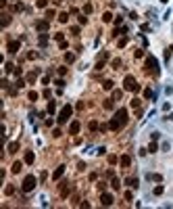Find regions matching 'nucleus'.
I'll return each mask as SVG.
<instances>
[{"instance_id":"f257e3e1","label":"nucleus","mask_w":173,"mask_h":209,"mask_svg":"<svg viewBox=\"0 0 173 209\" xmlns=\"http://www.w3.org/2000/svg\"><path fill=\"white\" fill-rule=\"evenodd\" d=\"M123 88L127 90V92H140V84L136 82L134 75H125V80H123Z\"/></svg>"},{"instance_id":"f03ea898","label":"nucleus","mask_w":173,"mask_h":209,"mask_svg":"<svg viewBox=\"0 0 173 209\" xmlns=\"http://www.w3.org/2000/svg\"><path fill=\"white\" fill-rule=\"evenodd\" d=\"M35 184H38L35 176H25L23 184H21V190H23V192H31V190L35 188Z\"/></svg>"},{"instance_id":"7ed1b4c3","label":"nucleus","mask_w":173,"mask_h":209,"mask_svg":"<svg viewBox=\"0 0 173 209\" xmlns=\"http://www.w3.org/2000/svg\"><path fill=\"white\" fill-rule=\"evenodd\" d=\"M146 69H148V71H152L154 75H159V63H156V59H154L152 55H148V57H146Z\"/></svg>"},{"instance_id":"20e7f679","label":"nucleus","mask_w":173,"mask_h":209,"mask_svg":"<svg viewBox=\"0 0 173 209\" xmlns=\"http://www.w3.org/2000/svg\"><path fill=\"white\" fill-rule=\"evenodd\" d=\"M71 113H73V107H71V105H65L63 111L58 113V123H65V121L71 117Z\"/></svg>"},{"instance_id":"39448f33","label":"nucleus","mask_w":173,"mask_h":209,"mask_svg":"<svg viewBox=\"0 0 173 209\" xmlns=\"http://www.w3.org/2000/svg\"><path fill=\"white\" fill-rule=\"evenodd\" d=\"M73 190V184L71 182H60V186H58V192H60V197H69V192Z\"/></svg>"},{"instance_id":"423d86ee","label":"nucleus","mask_w":173,"mask_h":209,"mask_svg":"<svg viewBox=\"0 0 173 209\" xmlns=\"http://www.w3.org/2000/svg\"><path fill=\"white\" fill-rule=\"evenodd\" d=\"M48 27H50V21H48V19H42V21H35V30L40 31V33H46V31H48Z\"/></svg>"},{"instance_id":"0eeeda50","label":"nucleus","mask_w":173,"mask_h":209,"mask_svg":"<svg viewBox=\"0 0 173 209\" xmlns=\"http://www.w3.org/2000/svg\"><path fill=\"white\" fill-rule=\"evenodd\" d=\"M123 125H125V123H123V121L119 119L117 115H115V117H113V119H111V123H109V128H111V130H115V132H117V130H121Z\"/></svg>"},{"instance_id":"6e6552de","label":"nucleus","mask_w":173,"mask_h":209,"mask_svg":"<svg viewBox=\"0 0 173 209\" xmlns=\"http://www.w3.org/2000/svg\"><path fill=\"white\" fill-rule=\"evenodd\" d=\"M19 46H21V44H19L17 40H11L6 48H8V52H11V55H15V52H19Z\"/></svg>"},{"instance_id":"1a4fd4ad","label":"nucleus","mask_w":173,"mask_h":209,"mask_svg":"<svg viewBox=\"0 0 173 209\" xmlns=\"http://www.w3.org/2000/svg\"><path fill=\"white\" fill-rule=\"evenodd\" d=\"M100 203H102L104 207H109V205H113V197L106 195V192H102V195H100Z\"/></svg>"},{"instance_id":"9d476101","label":"nucleus","mask_w":173,"mask_h":209,"mask_svg":"<svg viewBox=\"0 0 173 209\" xmlns=\"http://www.w3.org/2000/svg\"><path fill=\"white\" fill-rule=\"evenodd\" d=\"M63 174H65V165H58L57 169H54V174H52V180H60Z\"/></svg>"},{"instance_id":"9b49d317","label":"nucleus","mask_w":173,"mask_h":209,"mask_svg":"<svg viewBox=\"0 0 173 209\" xmlns=\"http://www.w3.org/2000/svg\"><path fill=\"white\" fill-rule=\"evenodd\" d=\"M23 161H25L27 165H31V163L35 161V155H33V150H27V153H25V157H23Z\"/></svg>"},{"instance_id":"f8f14e48","label":"nucleus","mask_w":173,"mask_h":209,"mask_svg":"<svg viewBox=\"0 0 173 209\" xmlns=\"http://www.w3.org/2000/svg\"><path fill=\"white\" fill-rule=\"evenodd\" d=\"M119 163H121V167H129V165H131V157H129V155H123V157L119 159Z\"/></svg>"},{"instance_id":"ddd939ff","label":"nucleus","mask_w":173,"mask_h":209,"mask_svg":"<svg viewBox=\"0 0 173 209\" xmlns=\"http://www.w3.org/2000/svg\"><path fill=\"white\" fill-rule=\"evenodd\" d=\"M115 115H117V117H119L121 121H123V123H127V109H119Z\"/></svg>"},{"instance_id":"4468645a","label":"nucleus","mask_w":173,"mask_h":209,"mask_svg":"<svg viewBox=\"0 0 173 209\" xmlns=\"http://www.w3.org/2000/svg\"><path fill=\"white\" fill-rule=\"evenodd\" d=\"M79 128H82V125H79V121H71V125H69V134H77V132H79Z\"/></svg>"},{"instance_id":"2eb2a0df","label":"nucleus","mask_w":173,"mask_h":209,"mask_svg":"<svg viewBox=\"0 0 173 209\" xmlns=\"http://www.w3.org/2000/svg\"><path fill=\"white\" fill-rule=\"evenodd\" d=\"M38 44L44 48V46L48 44V33H40V38H38Z\"/></svg>"},{"instance_id":"dca6fc26","label":"nucleus","mask_w":173,"mask_h":209,"mask_svg":"<svg viewBox=\"0 0 173 209\" xmlns=\"http://www.w3.org/2000/svg\"><path fill=\"white\" fill-rule=\"evenodd\" d=\"M21 169H23V163H21V161H15V163H13V167H11V172H13V174H19Z\"/></svg>"},{"instance_id":"f3484780","label":"nucleus","mask_w":173,"mask_h":209,"mask_svg":"<svg viewBox=\"0 0 173 209\" xmlns=\"http://www.w3.org/2000/svg\"><path fill=\"white\" fill-rule=\"evenodd\" d=\"M6 150L13 155V153H17L19 150V142H8V147H6Z\"/></svg>"},{"instance_id":"a211bd4d","label":"nucleus","mask_w":173,"mask_h":209,"mask_svg":"<svg viewBox=\"0 0 173 209\" xmlns=\"http://www.w3.org/2000/svg\"><path fill=\"white\" fill-rule=\"evenodd\" d=\"M146 178L152 180V182H163V176H161V174H148Z\"/></svg>"},{"instance_id":"6ab92c4d","label":"nucleus","mask_w":173,"mask_h":209,"mask_svg":"<svg viewBox=\"0 0 173 209\" xmlns=\"http://www.w3.org/2000/svg\"><path fill=\"white\" fill-rule=\"evenodd\" d=\"M125 184L131 186V188H138V178H127V180H125Z\"/></svg>"},{"instance_id":"aec40b11","label":"nucleus","mask_w":173,"mask_h":209,"mask_svg":"<svg viewBox=\"0 0 173 209\" xmlns=\"http://www.w3.org/2000/svg\"><path fill=\"white\" fill-rule=\"evenodd\" d=\"M113 100H115V98H106V100H104V109H109V111L115 109V103H113Z\"/></svg>"},{"instance_id":"412c9836","label":"nucleus","mask_w":173,"mask_h":209,"mask_svg":"<svg viewBox=\"0 0 173 209\" xmlns=\"http://www.w3.org/2000/svg\"><path fill=\"white\" fill-rule=\"evenodd\" d=\"M54 111H57V103H54V100H48V113L54 115Z\"/></svg>"},{"instance_id":"4be33fe9","label":"nucleus","mask_w":173,"mask_h":209,"mask_svg":"<svg viewBox=\"0 0 173 209\" xmlns=\"http://www.w3.org/2000/svg\"><path fill=\"white\" fill-rule=\"evenodd\" d=\"M35 80H38V71H31V73H27V82H29V84H33Z\"/></svg>"},{"instance_id":"5701e85b","label":"nucleus","mask_w":173,"mask_h":209,"mask_svg":"<svg viewBox=\"0 0 173 209\" xmlns=\"http://www.w3.org/2000/svg\"><path fill=\"white\" fill-rule=\"evenodd\" d=\"M113 84H115L113 80H104V82H102V88L104 90H113Z\"/></svg>"},{"instance_id":"b1692460","label":"nucleus","mask_w":173,"mask_h":209,"mask_svg":"<svg viewBox=\"0 0 173 209\" xmlns=\"http://www.w3.org/2000/svg\"><path fill=\"white\" fill-rule=\"evenodd\" d=\"M11 25V15H2V27H8Z\"/></svg>"},{"instance_id":"393cba45","label":"nucleus","mask_w":173,"mask_h":209,"mask_svg":"<svg viewBox=\"0 0 173 209\" xmlns=\"http://www.w3.org/2000/svg\"><path fill=\"white\" fill-rule=\"evenodd\" d=\"M117 46H119V48H125V46H127V38H125V36L119 38V40H117Z\"/></svg>"},{"instance_id":"a878e982","label":"nucleus","mask_w":173,"mask_h":209,"mask_svg":"<svg viewBox=\"0 0 173 209\" xmlns=\"http://www.w3.org/2000/svg\"><path fill=\"white\" fill-rule=\"evenodd\" d=\"M54 17H58V15L54 13V11H52V8H48V11H46V19H48V21H52Z\"/></svg>"},{"instance_id":"bb28decb","label":"nucleus","mask_w":173,"mask_h":209,"mask_svg":"<svg viewBox=\"0 0 173 209\" xmlns=\"http://www.w3.org/2000/svg\"><path fill=\"white\" fill-rule=\"evenodd\" d=\"M54 40H57L58 44H60V42H65V33H63V31H57V33H54Z\"/></svg>"},{"instance_id":"cd10ccee","label":"nucleus","mask_w":173,"mask_h":209,"mask_svg":"<svg viewBox=\"0 0 173 209\" xmlns=\"http://www.w3.org/2000/svg\"><path fill=\"white\" fill-rule=\"evenodd\" d=\"M4 195H8V197H11V195H15V186H13V184H8V186L4 188Z\"/></svg>"},{"instance_id":"c85d7f7f","label":"nucleus","mask_w":173,"mask_h":209,"mask_svg":"<svg viewBox=\"0 0 173 209\" xmlns=\"http://www.w3.org/2000/svg\"><path fill=\"white\" fill-rule=\"evenodd\" d=\"M121 65H123L121 59H113V63H111V67H113V69H121Z\"/></svg>"},{"instance_id":"c756f323","label":"nucleus","mask_w":173,"mask_h":209,"mask_svg":"<svg viewBox=\"0 0 173 209\" xmlns=\"http://www.w3.org/2000/svg\"><path fill=\"white\" fill-rule=\"evenodd\" d=\"M65 61H67V63H73V61H75V55H73V52H65Z\"/></svg>"},{"instance_id":"7c9ffc66","label":"nucleus","mask_w":173,"mask_h":209,"mask_svg":"<svg viewBox=\"0 0 173 209\" xmlns=\"http://www.w3.org/2000/svg\"><path fill=\"white\" fill-rule=\"evenodd\" d=\"M92 11H94V6H92L90 2H86V4H84V13H86V15H90Z\"/></svg>"},{"instance_id":"2f4dec72","label":"nucleus","mask_w":173,"mask_h":209,"mask_svg":"<svg viewBox=\"0 0 173 209\" xmlns=\"http://www.w3.org/2000/svg\"><path fill=\"white\" fill-rule=\"evenodd\" d=\"M58 21H60V23H67V21H69V15H67V13H60V15H58Z\"/></svg>"},{"instance_id":"473e14b6","label":"nucleus","mask_w":173,"mask_h":209,"mask_svg":"<svg viewBox=\"0 0 173 209\" xmlns=\"http://www.w3.org/2000/svg\"><path fill=\"white\" fill-rule=\"evenodd\" d=\"M131 109H140V98H131Z\"/></svg>"},{"instance_id":"72a5a7b5","label":"nucleus","mask_w":173,"mask_h":209,"mask_svg":"<svg viewBox=\"0 0 173 209\" xmlns=\"http://www.w3.org/2000/svg\"><path fill=\"white\" fill-rule=\"evenodd\" d=\"M88 128H90L92 132H96V130H98L100 125H98V121H90V123H88Z\"/></svg>"},{"instance_id":"f704fd0d","label":"nucleus","mask_w":173,"mask_h":209,"mask_svg":"<svg viewBox=\"0 0 173 209\" xmlns=\"http://www.w3.org/2000/svg\"><path fill=\"white\" fill-rule=\"evenodd\" d=\"M152 192H154V195L159 197V195H163V192H165V188H163V186L159 184V186H154V190H152Z\"/></svg>"},{"instance_id":"c9c22d12","label":"nucleus","mask_w":173,"mask_h":209,"mask_svg":"<svg viewBox=\"0 0 173 209\" xmlns=\"http://www.w3.org/2000/svg\"><path fill=\"white\" fill-rule=\"evenodd\" d=\"M148 150H150V153H156V150H159V147H156V140H152V142H150Z\"/></svg>"},{"instance_id":"e433bc0d","label":"nucleus","mask_w":173,"mask_h":209,"mask_svg":"<svg viewBox=\"0 0 173 209\" xmlns=\"http://www.w3.org/2000/svg\"><path fill=\"white\" fill-rule=\"evenodd\" d=\"M111 186H113L115 190H119V188H121V182H119L117 178H113V182H111Z\"/></svg>"},{"instance_id":"4c0bfd02","label":"nucleus","mask_w":173,"mask_h":209,"mask_svg":"<svg viewBox=\"0 0 173 209\" xmlns=\"http://www.w3.org/2000/svg\"><path fill=\"white\" fill-rule=\"evenodd\" d=\"M102 21H104V23L113 21V15H111V13H104V15H102Z\"/></svg>"},{"instance_id":"58836bf2","label":"nucleus","mask_w":173,"mask_h":209,"mask_svg":"<svg viewBox=\"0 0 173 209\" xmlns=\"http://www.w3.org/2000/svg\"><path fill=\"white\" fill-rule=\"evenodd\" d=\"M144 96H146V98H154V92H152L150 88H146L144 90Z\"/></svg>"},{"instance_id":"ea45409f","label":"nucleus","mask_w":173,"mask_h":209,"mask_svg":"<svg viewBox=\"0 0 173 209\" xmlns=\"http://www.w3.org/2000/svg\"><path fill=\"white\" fill-rule=\"evenodd\" d=\"M35 4H38V6H40V8H46V6H48V0H38V2H35Z\"/></svg>"},{"instance_id":"a19ab883","label":"nucleus","mask_w":173,"mask_h":209,"mask_svg":"<svg viewBox=\"0 0 173 209\" xmlns=\"http://www.w3.org/2000/svg\"><path fill=\"white\" fill-rule=\"evenodd\" d=\"M121 96H123V92H121V90H115V92H113V98H115V100H119Z\"/></svg>"},{"instance_id":"79ce46f5","label":"nucleus","mask_w":173,"mask_h":209,"mask_svg":"<svg viewBox=\"0 0 173 209\" xmlns=\"http://www.w3.org/2000/svg\"><path fill=\"white\" fill-rule=\"evenodd\" d=\"M15 86H17V88H23V86H25V80H21V77H19V80L15 82Z\"/></svg>"},{"instance_id":"37998d69","label":"nucleus","mask_w":173,"mask_h":209,"mask_svg":"<svg viewBox=\"0 0 173 209\" xmlns=\"http://www.w3.org/2000/svg\"><path fill=\"white\" fill-rule=\"evenodd\" d=\"M29 100H33V103H35V100H38V92H33V90H31V92H29Z\"/></svg>"},{"instance_id":"c03bdc74","label":"nucleus","mask_w":173,"mask_h":209,"mask_svg":"<svg viewBox=\"0 0 173 209\" xmlns=\"http://www.w3.org/2000/svg\"><path fill=\"white\" fill-rule=\"evenodd\" d=\"M134 57H136V59H142V57H144V50H136Z\"/></svg>"},{"instance_id":"a18cd8bd","label":"nucleus","mask_w":173,"mask_h":209,"mask_svg":"<svg viewBox=\"0 0 173 209\" xmlns=\"http://www.w3.org/2000/svg\"><path fill=\"white\" fill-rule=\"evenodd\" d=\"M58 75H67V67H58Z\"/></svg>"},{"instance_id":"49530a36","label":"nucleus","mask_w":173,"mask_h":209,"mask_svg":"<svg viewBox=\"0 0 173 209\" xmlns=\"http://www.w3.org/2000/svg\"><path fill=\"white\" fill-rule=\"evenodd\" d=\"M104 188H106V184H104V182H98V190H100V192H104Z\"/></svg>"},{"instance_id":"de8ad7c7","label":"nucleus","mask_w":173,"mask_h":209,"mask_svg":"<svg viewBox=\"0 0 173 209\" xmlns=\"http://www.w3.org/2000/svg\"><path fill=\"white\" fill-rule=\"evenodd\" d=\"M79 23H82V25H86V23H88V17H86V15H82V17H79Z\"/></svg>"},{"instance_id":"09e8293b","label":"nucleus","mask_w":173,"mask_h":209,"mask_svg":"<svg viewBox=\"0 0 173 209\" xmlns=\"http://www.w3.org/2000/svg\"><path fill=\"white\" fill-rule=\"evenodd\" d=\"M109 163H111V165L117 163V157H115V155H109Z\"/></svg>"},{"instance_id":"8fccbe9b","label":"nucleus","mask_w":173,"mask_h":209,"mask_svg":"<svg viewBox=\"0 0 173 209\" xmlns=\"http://www.w3.org/2000/svg\"><path fill=\"white\" fill-rule=\"evenodd\" d=\"M121 23H123V17H121V15H119V17H115V25H121Z\"/></svg>"},{"instance_id":"3c124183","label":"nucleus","mask_w":173,"mask_h":209,"mask_svg":"<svg viewBox=\"0 0 173 209\" xmlns=\"http://www.w3.org/2000/svg\"><path fill=\"white\" fill-rule=\"evenodd\" d=\"M71 33H75V36H79V27H77V25H73V27H71Z\"/></svg>"},{"instance_id":"603ef678","label":"nucleus","mask_w":173,"mask_h":209,"mask_svg":"<svg viewBox=\"0 0 173 209\" xmlns=\"http://www.w3.org/2000/svg\"><path fill=\"white\" fill-rule=\"evenodd\" d=\"M98 130H100V132H106V130H109V125H106V123H100V128H98Z\"/></svg>"},{"instance_id":"864d4df0","label":"nucleus","mask_w":173,"mask_h":209,"mask_svg":"<svg viewBox=\"0 0 173 209\" xmlns=\"http://www.w3.org/2000/svg\"><path fill=\"white\" fill-rule=\"evenodd\" d=\"M42 94H44V96H46V98H50V96H52V92H50V90H48V88L44 90V92H42Z\"/></svg>"},{"instance_id":"5fc2aeb1","label":"nucleus","mask_w":173,"mask_h":209,"mask_svg":"<svg viewBox=\"0 0 173 209\" xmlns=\"http://www.w3.org/2000/svg\"><path fill=\"white\" fill-rule=\"evenodd\" d=\"M161 2H163V4H167V0H161Z\"/></svg>"},{"instance_id":"6e6d98bb","label":"nucleus","mask_w":173,"mask_h":209,"mask_svg":"<svg viewBox=\"0 0 173 209\" xmlns=\"http://www.w3.org/2000/svg\"><path fill=\"white\" fill-rule=\"evenodd\" d=\"M13 2H19V0H13Z\"/></svg>"},{"instance_id":"4d7b16f0","label":"nucleus","mask_w":173,"mask_h":209,"mask_svg":"<svg viewBox=\"0 0 173 209\" xmlns=\"http://www.w3.org/2000/svg\"><path fill=\"white\" fill-rule=\"evenodd\" d=\"M171 52H173V46H171Z\"/></svg>"}]
</instances>
